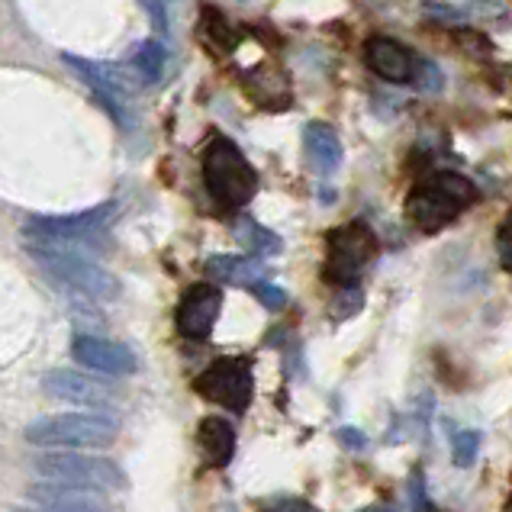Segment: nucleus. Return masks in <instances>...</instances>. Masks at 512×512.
<instances>
[{"mask_svg": "<svg viewBox=\"0 0 512 512\" xmlns=\"http://www.w3.org/2000/svg\"><path fill=\"white\" fill-rule=\"evenodd\" d=\"M36 265L62 281L68 290L91 300H116L120 297V281L84 252V245H65V242H33L29 245Z\"/></svg>", "mask_w": 512, "mask_h": 512, "instance_id": "f257e3e1", "label": "nucleus"}, {"mask_svg": "<svg viewBox=\"0 0 512 512\" xmlns=\"http://www.w3.org/2000/svg\"><path fill=\"white\" fill-rule=\"evenodd\" d=\"M120 435L113 413H52L39 416L23 429V438L36 448H110Z\"/></svg>", "mask_w": 512, "mask_h": 512, "instance_id": "f03ea898", "label": "nucleus"}, {"mask_svg": "<svg viewBox=\"0 0 512 512\" xmlns=\"http://www.w3.org/2000/svg\"><path fill=\"white\" fill-rule=\"evenodd\" d=\"M477 203V187L455 171H438L413 187L406 197V216L422 232H438Z\"/></svg>", "mask_w": 512, "mask_h": 512, "instance_id": "7ed1b4c3", "label": "nucleus"}, {"mask_svg": "<svg viewBox=\"0 0 512 512\" xmlns=\"http://www.w3.org/2000/svg\"><path fill=\"white\" fill-rule=\"evenodd\" d=\"M203 181L210 197L226 210L245 207L258 190V174L239 152V145L226 136H213L203 152Z\"/></svg>", "mask_w": 512, "mask_h": 512, "instance_id": "20e7f679", "label": "nucleus"}, {"mask_svg": "<svg viewBox=\"0 0 512 512\" xmlns=\"http://www.w3.org/2000/svg\"><path fill=\"white\" fill-rule=\"evenodd\" d=\"M65 62L75 68L87 84H91V91L104 100L107 113L113 116L116 123H120L123 129L136 126V116L129 113V100L142 91V84H149L136 65L126 68V65L87 62V58H81V55H65Z\"/></svg>", "mask_w": 512, "mask_h": 512, "instance_id": "39448f33", "label": "nucleus"}, {"mask_svg": "<svg viewBox=\"0 0 512 512\" xmlns=\"http://www.w3.org/2000/svg\"><path fill=\"white\" fill-rule=\"evenodd\" d=\"M29 471L39 480H52V484H75L94 490L126 487V474L120 471V464L94 455H36L29 461Z\"/></svg>", "mask_w": 512, "mask_h": 512, "instance_id": "423d86ee", "label": "nucleus"}, {"mask_svg": "<svg viewBox=\"0 0 512 512\" xmlns=\"http://www.w3.org/2000/svg\"><path fill=\"white\" fill-rule=\"evenodd\" d=\"M377 255V236L364 223H345L329 232L326 277L339 287H358L361 274Z\"/></svg>", "mask_w": 512, "mask_h": 512, "instance_id": "0eeeda50", "label": "nucleus"}, {"mask_svg": "<svg viewBox=\"0 0 512 512\" xmlns=\"http://www.w3.org/2000/svg\"><path fill=\"white\" fill-rule=\"evenodd\" d=\"M194 390L203 400L242 416L255 393L252 361L248 358H216L207 371L194 380Z\"/></svg>", "mask_w": 512, "mask_h": 512, "instance_id": "6e6552de", "label": "nucleus"}, {"mask_svg": "<svg viewBox=\"0 0 512 512\" xmlns=\"http://www.w3.org/2000/svg\"><path fill=\"white\" fill-rule=\"evenodd\" d=\"M116 203H100L71 216H36L26 223V236L33 242H65V245H94L113 223Z\"/></svg>", "mask_w": 512, "mask_h": 512, "instance_id": "1a4fd4ad", "label": "nucleus"}, {"mask_svg": "<svg viewBox=\"0 0 512 512\" xmlns=\"http://www.w3.org/2000/svg\"><path fill=\"white\" fill-rule=\"evenodd\" d=\"M42 390L49 393L52 400L62 403H75L91 409V413H113V390L107 384H100V377H91L75 368H55L42 374Z\"/></svg>", "mask_w": 512, "mask_h": 512, "instance_id": "9d476101", "label": "nucleus"}, {"mask_svg": "<svg viewBox=\"0 0 512 512\" xmlns=\"http://www.w3.org/2000/svg\"><path fill=\"white\" fill-rule=\"evenodd\" d=\"M219 310H223V290L213 284H194L181 297L178 313H174V326L184 335V339H207L213 332Z\"/></svg>", "mask_w": 512, "mask_h": 512, "instance_id": "9b49d317", "label": "nucleus"}, {"mask_svg": "<svg viewBox=\"0 0 512 512\" xmlns=\"http://www.w3.org/2000/svg\"><path fill=\"white\" fill-rule=\"evenodd\" d=\"M71 355H75V361L84 364L87 371L104 374V377H129L139 368L136 355L126 345L100 339V335H75V339H71Z\"/></svg>", "mask_w": 512, "mask_h": 512, "instance_id": "f8f14e48", "label": "nucleus"}, {"mask_svg": "<svg viewBox=\"0 0 512 512\" xmlns=\"http://www.w3.org/2000/svg\"><path fill=\"white\" fill-rule=\"evenodd\" d=\"M26 500L49 512H110L104 490L75 487V484H52V480H36L26 487Z\"/></svg>", "mask_w": 512, "mask_h": 512, "instance_id": "ddd939ff", "label": "nucleus"}, {"mask_svg": "<svg viewBox=\"0 0 512 512\" xmlns=\"http://www.w3.org/2000/svg\"><path fill=\"white\" fill-rule=\"evenodd\" d=\"M364 58H368V65L374 75H380L384 81H409L416 75V55L406 52L397 39H387V36H374L368 39V46H364Z\"/></svg>", "mask_w": 512, "mask_h": 512, "instance_id": "4468645a", "label": "nucleus"}, {"mask_svg": "<svg viewBox=\"0 0 512 512\" xmlns=\"http://www.w3.org/2000/svg\"><path fill=\"white\" fill-rule=\"evenodd\" d=\"M197 448L207 467H229L232 455H236V429L229 426L223 416H207L197 426Z\"/></svg>", "mask_w": 512, "mask_h": 512, "instance_id": "2eb2a0df", "label": "nucleus"}, {"mask_svg": "<svg viewBox=\"0 0 512 512\" xmlns=\"http://www.w3.org/2000/svg\"><path fill=\"white\" fill-rule=\"evenodd\" d=\"M303 142H306V155H310V165L319 174H332L342 165V139L329 123H310L303 129Z\"/></svg>", "mask_w": 512, "mask_h": 512, "instance_id": "dca6fc26", "label": "nucleus"}, {"mask_svg": "<svg viewBox=\"0 0 512 512\" xmlns=\"http://www.w3.org/2000/svg\"><path fill=\"white\" fill-rule=\"evenodd\" d=\"M207 274L226 284L255 287L258 281H265V265H258L255 255H213L207 258Z\"/></svg>", "mask_w": 512, "mask_h": 512, "instance_id": "f3484780", "label": "nucleus"}, {"mask_svg": "<svg viewBox=\"0 0 512 512\" xmlns=\"http://www.w3.org/2000/svg\"><path fill=\"white\" fill-rule=\"evenodd\" d=\"M232 232H236V242L245 248V252H252L255 258H261V255H277V252L284 248L281 236H274L271 229H265L261 223H255L252 216L236 219V226H232Z\"/></svg>", "mask_w": 512, "mask_h": 512, "instance_id": "a211bd4d", "label": "nucleus"}, {"mask_svg": "<svg viewBox=\"0 0 512 512\" xmlns=\"http://www.w3.org/2000/svg\"><path fill=\"white\" fill-rule=\"evenodd\" d=\"M200 36L207 39L213 49H229L232 42H236L229 20L213 4H207V7H203V13H200Z\"/></svg>", "mask_w": 512, "mask_h": 512, "instance_id": "6ab92c4d", "label": "nucleus"}, {"mask_svg": "<svg viewBox=\"0 0 512 512\" xmlns=\"http://www.w3.org/2000/svg\"><path fill=\"white\" fill-rule=\"evenodd\" d=\"M480 445H484V435L477 429H455L451 432V458L458 467H471L480 455Z\"/></svg>", "mask_w": 512, "mask_h": 512, "instance_id": "aec40b11", "label": "nucleus"}, {"mask_svg": "<svg viewBox=\"0 0 512 512\" xmlns=\"http://www.w3.org/2000/svg\"><path fill=\"white\" fill-rule=\"evenodd\" d=\"M136 68L145 75V81L155 84L165 71V49L158 46V42H142L136 55Z\"/></svg>", "mask_w": 512, "mask_h": 512, "instance_id": "412c9836", "label": "nucleus"}, {"mask_svg": "<svg viewBox=\"0 0 512 512\" xmlns=\"http://www.w3.org/2000/svg\"><path fill=\"white\" fill-rule=\"evenodd\" d=\"M361 310V290L358 287H342V294L332 300L329 306V316L335 319V323H342V319L355 316Z\"/></svg>", "mask_w": 512, "mask_h": 512, "instance_id": "4be33fe9", "label": "nucleus"}, {"mask_svg": "<svg viewBox=\"0 0 512 512\" xmlns=\"http://www.w3.org/2000/svg\"><path fill=\"white\" fill-rule=\"evenodd\" d=\"M248 290L255 294V300H261V306H265V310H284V306H287V290L274 287L268 281H258L255 287H248Z\"/></svg>", "mask_w": 512, "mask_h": 512, "instance_id": "5701e85b", "label": "nucleus"}, {"mask_svg": "<svg viewBox=\"0 0 512 512\" xmlns=\"http://www.w3.org/2000/svg\"><path fill=\"white\" fill-rule=\"evenodd\" d=\"M258 512H313V506L300 496H271V500L261 503Z\"/></svg>", "mask_w": 512, "mask_h": 512, "instance_id": "b1692460", "label": "nucleus"}, {"mask_svg": "<svg viewBox=\"0 0 512 512\" xmlns=\"http://www.w3.org/2000/svg\"><path fill=\"white\" fill-rule=\"evenodd\" d=\"M409 506H413V512H432V500L426 493V480H422V474L409 477Z\"/></svg>", "mask_w": 512, "mask_h": 512, "instance_id": "393cba45", "label": "nucleus"}, {"mask_svg": "<svg viewBox=\"0 0 512 512\" xmlns=\"http://www.w3.org/2000/svg\"><path fill=\"white\" fill-rule=\"evenodd\" d=\"M335 438H339V445L342 448H348V451H364L368 448V435H364L361 429H355V426H342V429H335Z\"/></svg>", "mask_w": 512, "mask_h": 512, "instance_id": "a878e982", "label": "nucleus"}, {"mask_svg": "<svg viewBox=\"0 0 512 512\" xmlns=\"http://www.w3.org/2000/svg\"><path fill=\"white\" fill-rule=\"evenodd\" d=\"M496 245H500V258H503V265L512 271V216L506 219V226L500 229V242H496Z\"/></svg>", "mask_w": 512, "mask_h": 512, "instance_id": "bb28decb", "label": "nucleus"}, {"mask_svg": "<svg viewBox=\"0 0 512 512\" xmlns=\"http://www.w3.org/2000/svg\"><path fill=\"white\" fill-rule=\"evenodd\" d=\"M142 4H145V13H149V17H152V23H155V29H158V33H165V10H162V4H158V0H142Z\"/></svg>", "mask_w": 512, "mask_h": 512, "instance_id": "cd10ccee", "label": "nucleus"}, {"mask_svg": "<svg viewBox=\"0 0 512 512\" xmlns=\"http://www.w3.org/2000/svg\"><path fill=\"white\" fill-rule=\"evenodd\" d=\"M361 512H397L393 506H371V509H361Z\"/></svg>", "mask_w": 512, "mask_h": 512, "instance_id": "c85d7f7f", "label": "nucleus"}, {"mask_svg": "<svg viewBox=\"0 0 512 512\" xmlns=\"http://www.w3.org/2000/svg\"><path fill=\"white\" fill-rule=\"evenodd\" d=\"M13 512H49V509H13Z\"/></svg>", "mask_w": 512, "mask_h": 512, "instance_id": "c756f323", "label": "nucleus"}, {"mask_svg": "<svg viewBox=\"0 0 512 512\" xmlns=\"http://www.w3.org/2000/svg\"><path fill=\"white\" fill-rule=\"evenodd\" d=\"M506 512H512V496H509V500H506Z\"/></svg>", "mask_w": 512, "mask_h": 512, "instance_id": "7c9ffc66", "label": "nucleus"}]
</instances>
